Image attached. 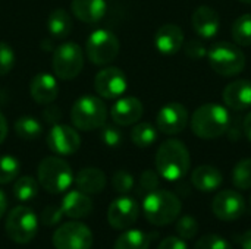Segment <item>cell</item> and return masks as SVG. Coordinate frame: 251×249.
<instances>
[{"label": "cell", "mask_w": 251, "mask_h": 249, "mask_svg": "<svg viewBox=\"0 0 251 249\" xmlns=\"http://www.w3.org/2000/svg\"><path fill=\"white\" fill-rule=\"evenodd\" d=\"M191 166L187 145L179 139H168L160 144L156 153V170L159 176L175 182L182 179Z\"/></svg>", "instance_id": "obj_1"}, {"label": "cell", "mask_w": 251, "mask_h": 249, "mask_svg": "<svg viewBox=\"0 0 251 249\" xmlns=\"http://www.w3.org/2000/svg\"><path fill=\"white\" fill-rule=\"evenodd\" d=\"M190 126L194 135L201 139H215L225 135L231 126L229 112L215 103H207L196 109L190 119Z\"/></svg>", "instance_id": "obj_2"}, {"label": "cell", "mask_w": 251, "mask_h": 249, "mask_svg": "<svg viewBox=\"0 0 251 249\" xmlns=\"http://www.w3.org/2000/svg\"><path fill=\"white\" fill-rule=\"evenodd\" d=\"M181 200L171 191L156 189L144 197L143 213L149 223L154 226H168L175 222L181 213Z\"/></svg>", "instance_id": "obj_3"}, {"label": "cell", "mask_w": 251, "mask_h": 249, "mask_svg": "<svg viewBox=\"0 0 251 249\" xmlns=\"http://www.w3.org/2000/svg\"><path fill=\"white\" fill-rule=\"evenodd\" d=\"M107 119V107L104 101L91 94L81 95L71 109V120L74 128L82 132L100 129Z\"/></svg>", "instance_id": "obj_4"}, {"label": "cell", "mask_w": 251, "mask_h": 249, "mask_svg": "<svg viewBox=\"0 0 251 249\" xmlns=\"http://www.w3.org/2000/svg\"><path fill=\"white\" fill-rule=\"evenodd\" d=\"M37 178L40 186L53 195L65 192L74 182L71 166L59 156H49L43 158L37 169Z\"/></svg>", "instance_id": "obj_5"}, {"label": "cell", "mask_w": 251, "mask_h": 249, "mask_svg": "<svg viewBox=\"0 0 251 249\" xmlns=\"http://www.w3.org/2000/svg\"><path fill=\"white\" fill-rule=\"evenodd\" d=\"M210 68L221 76L232 78L240 75L246 68V56L243 50L232 43L219 41L207 51Z\"/></svg>", "instance_id": "obj_6"}, {"label": "cell", "mask_w": 251, "mask_h": 249, "mask_svg": "<svg viewBox=\"0 0 251 249\" xmlns=\"http://www.w3.org/2000/svg\"><path fill=\"white\" fill-rule=\"evenodd\" d=\"M84 51L79 44L68 41L54 47L51 68L59 79L69 81L76 78L84 68Z\"/></svg>", "instance_id": "obj_7"}, {"label": "cell", "mask_w": 251, "mask_h": 249, "mask_svg": "<svg viewBox=\"0 0 251 249\" xmlns=\"http://www.w3.org/2000/svg\"><path fill=\"white\" fill-rule=\"evenodd\" d=\"M4 229L7 236L19 245L29 244L38 230V217L29 208L24 205H18L12 208L6 217Z\"/></svg>", "instance_id": "obj_8"}, {"label": "cell", "mask_w": 251, "mask_h": 249, "mask_svg": "<svg viewBox=\"0 0 251 249\" xmlns=\"http://www.w3.org/2000/svg\"><path fill=\"white\" fill-rule=\"evenodd\" d=\"M119 38L109 29H96L90 34L85 43V53L88 60L97 66L112 63L119 54Z\"/></svg>", "instance_id": "obj_9"}, {"label": "cell", "mask_w": 251, "mask_h": 249, "mask_svg": "<svg viewBox=\"0 0 251 249\" xmlns=\"http://www.w3.org/2000/svg\"><path fill=\"white\" fill-rule=\"evenodd\" d=\"M51 241L56 249H91L93 233L81 222H68L56 229Z\"/></svg>", "instance_id": "obj_10"}, {"label": "cell", "mask_w": 251, "mask_h": 249, "mask_svg": "<svg viewBox=\"0 0 251 249\" xmlns=\"http://www.w3.org/2000/svg\"><path fill=\"white\" fill-rule=\"evenodd\" d=\"M128 79L122 69L109 66L97 72L94 76V90L97 95L106 100H115L125 94Z\"/></svg>", "instance_id": "obj_11"}, {"label": "cell", "mask_w": 251, "mask_h": 249, "mask_svg": "<svg viewBox=\"0 0 251 249\" xmlns=\"http://www.w3.org/2000/svg\"><path fill=\"white\" fill-rule=\"evenodd\" d=\"M46 141L49 150L57 156H72L81 147V136L78 129L62 123L51 126Z\"/></svg>", "instance_id": "obj_12"}, {"label": "cell", "mask_w": 251, "mask_h": 249, "mask_svg": "<svg viewBox=\"0 0 251 249\" xmlns=\"http://www.w3.org/2000/svg\"><path fill=\"white\" fill-rule=\"evenodd\" d=\"M213 214L222 222H234L238 220L246 211V200L244 197L231 189L221 191L215 195L212 201Z\"/></svg>", "instance_id": "obj_13"}, {"label": "cell", "mask_w": 251, "mask_h": 249, "mask_svg": "<svg viewBox=\"0 0 251 249\" xmlns=\"http://www.w3.org/2000/svg\"><path fill=\"white\" fill-rule=\"evenodd\" d=\"M140 216V207L131 197H119L107 208V222L116 230L129 229Z\"/></svg>", "instance_id": "obj_14"}, {"label": "cell", "mask_w": 251, "mask_h": 249, "mask_svg": "<svg viewBox=\"0 0 251 249\" xmlns=\"http://www.w3.org/2000/svg\"><path fill=\"white\" fill-rule=\"evenodd\" d=\"M188 112L181 103H168L165 104L156 117L157 129L165 135H178L188 125Z\"/></svg>", "instance_id": "obj_15"}, {"label": "cell", "mask_w": 251, "mask_h": 249, "mask_svg": "<svg viewBox=\"0 0 251 249\" xmlns=\"http://www.w3.org/2000/svg\"><path fill=\"white\" fill-rule=\"evenodd\" d=\"M144 107L137 97H122L110 109V116L118 126H131L140 122Z\"/></svg>", "instance_id": "obj_16"}, {"label": "cell", "mask_w": 251, "mask_h": 249, "mask_svg": "<svg viewBox=\"0 0 251 249\" xmlns=\"http://www.w3.org/2000/svg\"><path fill=\"white\" fill-rule=\"evenodd\" d=\"M191 25L199 37L209 40V38H213L219 32L221 18H219V13L213 7L203 4V6H199L193 12Z\"/></svg>", "instance_id": "obj_17"}, {"label": "cell", "mask_w": 251, "mask_h": 249, "mask_svg": "<svg viewBox=\"0 0 251 249\" xmlns=\"http://www.w3.org/2000/svg\"><path fill=\"white\" fill-rule=\"evenodd\" d=\"M29 94L31 98L41 106H47L51 104L57 95H59V85H57V79L46 72L37 73L29 84Z\"/></svg>", "instance_id": "obj_18"}, {"label": "cell", "mask_w": 251, "mask_h": 249, "mask_svg": "<svg viewBox=\"0 0 251 249\" xmlns=\"http://www.w3.org/2000/svg\"><path fill=\"white\" fill-rule=\"evenodd\" d=\"M156 48L166 56L176 54L184 45V31L176 23L162 25L154 35Z\"/></svg>", "instance_id": "obj_19"}, {"label": "cell", "mask_w": 251, "mask_h": 249, "mask_svg": "<svg viewBox=\"0 0 251 249\" xmlns=\"http://www.w3.org/2000/svg\"><path fill=\"white\" fill-rule=\"evenodd\" d=\"M224 103L232 110H247L251 107V81L237 79L228 84L222 94Z\"/></svg>", "instance_id": "obj_20"}, {"label": "cell", "mask_w": 251, "mask_h": 249, "mask_svg": "<svg viewBox=\"0 0 251 249\" xmlns=\"http://www.w3.org/2000/svg\"><path fill=\"white\" fill-rule=\"evenodd\" d=\"M107 10L106 0H72L71 12L72 15L85 23L100 22Z\"/></svg>", "instance_id": "obj_21"}, {"label": "cell", "mask_w": 251, "mask_h": 249, "mask_svg": "<svg viewBox=\"0 0 251 249\" xmlns=\"http://www.w3.org/2000/svg\"><path fill=\"white\" fill-rule=\"evenodd\" d=\"M60 208L63 211V216L69 219H82L91 213L93 201L87 194L81 192L79 189L71 191L63 197Z\"/></svg>", "instance_id": "obj_22"}, {"label": "cell", "mask_w": 251, "mask_h": 249, "mask_svg": "<svg viewBox=\"0 0 251 249\" xmlns=\"http://www.w3.org/2000/svg\"><path fill=\"white\" fill-rule=\"evenodd\" d=\"M224 182V176L219 169L210 164H203L194 169L191 173V183L200 192H213Z\"/></svg>", "instance_id": "obj_23"}, {"label": "cell", "mask_w": 251, "mask_h": 249, "mask_svg": "<svg viewBox=\"0 0 251 249\" xmlns=\"http://www.w3.org/2000/svg\"><path fill=\"white\" fill-rule=\"evenodd\" d=\"M74 181H75L76 188L87 195L100 194L106 188V183H107L104 172L97 167L81 169Z\"/></svg>", "instance_id": "obj_24"}, {"label": "cell", "mask_w": 251, "mask_h": 249, "mask_svg": "<svg viewBox=\"0 0 251 249\" xmlns=\"http://www.w3.org/2000/svg\"><path fill=\"white\" fill-rule=\"evenodd\" d=\"M47 31L53 38L57 40H63L66 38L74 28V22L71 15L65 10V9H54L50 12V15L47 16Z\"/></svg>", "instance_id": "obj_25"}, {"label": "cell", "mask_w": 251, "mask_h": 249, "mask_svg": "<svg viewBox=\"0 0 251 249\" xmlns=\"http://www.w3.org/2000/svg\"><path fill=\"white\" fill-rule=\"evenodd\" d=\"M150 236L138 229H129L124 232L115 242L113 249H149Z\"/></svg>", "instance_id": "obj_26"}, {"label": "cell", "mask_w": 251, "mask_h": 249, "mask_svg": "<svg viewBox=\"0 0 251 249\" xmlns=\"http://www.w3.org/2000/svg\"><path fill=\"white\" fill-rule=\"evenodd\" d=\"M13 129H15V134L24 141H34L43 132L41 123L32 116H21V117H18L15 120V123H13Z\"/></svg>", "instance_id": "obj_27"}, {"label": "cell", "mask_w": 251, "mask_h": 249, "mask_svg": "<svg viewBox=\"0 0 251 249\" xmlns=\"http://www.w3.org/2000/svg\"><path fill=\"white\" fill-rule=\"evenodd\" d=\"M131 141L140 148H147L153 145L157 139V129L149 122H140L131 129Z\"/></svg>", "instance_id": "obj_28"}, {"label": "cell", "mask_w": 251, "mask_h": 249, "mask_svg": "<svg viewBox=\"0 0 251 249\" xmlns=\"http://www.w3.org/2000/svg\"><path fill=\"white\" fill-rule=\"evenodd\" d=\"M38 194V181L32 176H22L13 183V195L18 201L26 203L37 197Z\"/></svg>", "instance_id": "obj_29"}, {"label": "cell", "mask_w": 251, "mask_h": 249, "mask_svg": "<svg viewBox=\"0 0 251 249\" xmlns=\"http://www.w3.org/2000/svg\"><path fill=\"white\" fill-rule=\"evenodd\" d=\"M231 34L237 45H251V13L241 15L235 19V22L232 23Z\"/></svg>", "instance_id": "obj_30"}, {"label": "cell", "mask_w": 251, "mask_h": 249, "mask_svg": "<svg viewBox=\"0 0 251 249\" xmlns=\"http://www.w3.org/2000/svg\"><path fill=\"white\" fill-rule=\"evenodd\" d=\"M232 183L241 191L251 188V158H244L238 161L232 170Z\"/></svg>", "instance_id": "obj_31"}, {"label": "cell", "mask_w": 251, "mask_h": 249, "mask_svg": "<svg viewBox=\"0 0 251 249\" xmlns=\"http://www.w3.org/2000/svg\"><path fill=\"white\" fill-rule=\"evenodd\" d=\"M21 164L13 156H0V185H7L19 175Z\"/></svg>", "instance_id": "obj_32"}, {"label": "cell", "mask_w": 251, "mask_h": 249, "mask_svg": "<svg viewBox=\"0 0 251 249\" xmlns=\"http://www.w3.org/2000/svg\"><path fill=\"white\" fill-rule=\"evenodd\" d=\"M134 185H135L134 176L129 172H126V170L115 172V175L112 178V186L118 194H121V195L129 194L134 189Z\"/></svg>", "instance_id": "obj_33"}, {"label": "cell", "mask_w": 251, "mask_h": 249, "mask_svg": "<svg viewBox=\"0 0 251 249\" xmlns=\"http://www.w3.org/2000/svg\"><path fill=\"white\" fill-rule=\"evenodd\" d=\"M199 232V222L193 216H182L176 222V233L181 239H193Z\"/></svg>", "instance_id": "obj_34"}, {"label": "cell", "mask_w": 251, "mask_h": 249, "mask_svg": "<svg viewBox=\"0 0 251 249\" xmlns=\"http://www.w3.org/2000/svg\"><path fill=\"white\" fill-rule=\"evenodd\" d=\"M100 138H101V142L110 148H115V147H119L122 144V139H124V135L121 132V129L115 125H107L104 123L101 128H100Z\"/></svg>", "instance_id": "obj_35"}, {"label": "cell", "mask_w": 251, "mask_h": 249, "mask_svg": "<svg viewBox=\"0 0 251 249\" xmlns=\"http://www.w3.org/2000/svg\"><path fill=\"white\" fill-rule=\"evenodd\" d=\"M159 185H160L159 173L154 170H144L138 181V192L147 195V194L159 189Z\"/></svg>", "instance_id": "obj_36"}, {"label": "cell", "mask_w": 251, "mask_h": 249, "mask_svg": "<svg viewBox=\"0 0 251 249\" xmlns=\"http://www.w3.org/2000/svg\"><path fill=\"white\" fill-rule=\"evenodd\" d=\"M15 60L16 56L13 48L7 43L0 41V76L12 72V69L15 68Z\"/></svg>", "instance_id": "obj_37"}, {"label": "cell", "mask_w": 251, "mask_h": 249, "mask_svg": "<svg viewBox=\"0 0 251 249\" xmlns=\"http://www.w3.org/2000/svg\"><path fill=\"white\" fill-rule=\"evenodd\" d=\"M194 249H234L232 245L224 239L222 236H218V235H206L203 238H200L196 245Z\"/></svg>", "instance_id": "obj_38"}, {"label": "cell", "mask_w": 251, "mask_h": 249, "mask_svg": "<svg viewBox=\"0 0 251 249\" xmlns=\"http://www.w3.org/2000/svg\"><path fill=\"white\" fill-rule=\"evenodd\" d=\"M184 53H185L187 57H190L191 60H200V59H203V57L207 54L204 44H203L200 40H196V38H193V40H190V41L185 43V45H184Z\"/></svg>", "instance_id": "obj_39"}, {"label": "cell", "mask_w": 251, "mask_h": 249, "mask_svg": "<svg viewBox=\"0 0 251 249\" xmlns=\"http://www.w3.org/2000/svg\"><path fill=\"white\" fill-rule=\"evenodd\" d=\"M63 217V211L60 205H47L41 213V223L44 226H54L57 225Z\"/></svg>", "instance_id": "obj_40"}, {"label": "cell", "mask_w": 251, "mask_h": 249, "mask_svg": "<svg viewBox=\"0 0 251 249\" xmlns=\"http://www.w3.org/2000/svg\"><path fill=\"white\" fill-rule=\"evenodd\" d=\"M43 117L47 123L50 125H57L60 117H62V112L59 110L57 106H53V104H47V107L43 110Z\"/></svg>", "instance_id": "obj_41"}, {"label": "cell", "mask_w": 251, "mask_h": 249, "mask_svg": "<svg viewBox=\"0 0 251 249\" xmlns=\"http://www.w3.org/2000/svg\"><path fill=\"white\" fill-rule=\"evenodd\" d=\"M157 249H188L187 244L184 242V239L181 238H175V236H169L166 239H163Z\"/></svg>", "instance_id": "obj_42"}, {"label": "cell", "mask_w": 251, "mask_h": 249, "mask_svg": "<svg viewBox=\"0 0 251 249\" xmlns=\"http://www.w3.org/2000/svg\"><path fill=\"white\" fill-rule=\"evenodd\" d=\"M7 132H9V125H7V120L4 117V114L0 112V144L4 142L6 136H7Z\"/></svg>", "instance_id": "obj_43"}, {"label": "cell", "mask_w": 251, "mask_h": 249, "mask_svg": "<svg viewBox=\"0 0 251 249\" xmlns=\"http://www.w3.org/2000/svg\"><path fill=\"white\" fill-rule=\"evenodd\" d=\"M243 132H244L246 138L251 142V112L246 116V119L243 122Z\"/></svg>", "instance_id": "obj_44"}, {"label": "cell", "mask_w": 251, "mask_h": 249, "mask_svg": "<svg viewBox=\"0 0 251 249\" xmlns=\"http://www.w3.org/2000/svg\"><path fill=\"white\" fill-rule=\"evenodd\" d=\"M240 244H241V248L243 249H251V229L250 230H247V232L241 236Z\"/></svg>", "instance_id": "obj_45"}, {"label": "cell", "mask_w": 251, "mask_h": 249, "mask_svg": "<svg viewBox=\"0 0 251 249\" xmlns=\"http://www.w3.org/2000/svg\"><path fill=\"white\" fill-rule=\"evenodd\" d=\"M6 210H7V198H6L4 192L0 189V219L4 216Z\"/></svg>", "instance_id": "obj_46"}, {"label": "cell", "mask_w": 251, "mask_h": 249, "mask_svg": "<svg viewBox=\"0 0 251 249\" xmlns=\"http://www.w3.org/2000/svg\"><path fill=\"white\" fill-rule=\"evenodd\" d=\"M241 3H246V4H251V0H240Z\"/></svg>", "instance_id": "obj_47"}, {"label": "cell", "mask_w": 251, "mask_h": 249, "mask_svg": "<svg viewBox=\"0 0 251 249\" xmlns=\"http://www.w3.org/2000/svg\"><path fill=\"white\" fill-rule=\"evenodd\" d=\"M250 201H251V198H250Z\"/></svg>", "instance_id": "obj_48"}]
</instances>
